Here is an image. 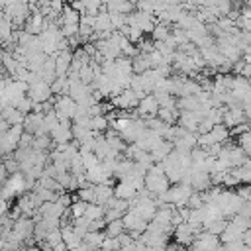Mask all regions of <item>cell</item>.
I'll list each match as a JSON object with an SVG mask.
<instances>
[{
	"label": "cell",
	"instance_id": "cell-19",
	"mask_svg": "<svg viewBox=\"0 0 251 251\" xmlns=\"http://www.w3.org/2000/svg\"><path fill=\"white\" fill-rule=\"evenodd\" d=\"M110 124H108V118H106V114H98V116H90V122H88V127L92 129V131H104L106 127H108Z\"/></svg>",
	"mask_w": 251,
	"mask_h": 251
},
{
	"label": "cell",
	"instance_id": "cell-25",
	"mask_svg": "<svg viewBox=\"0 0 251 251\" xmlns=\"http://www.w3.org/2000/svg\"><path fill=\"white\" fill-rule=\"evenodd\" d=\"M80 159H82L84 169H90V167H94V165L100 163V159L94 155V151H84V153H80Z\"/></svg>",
	"mask_w": 251,
	"mask_h": 251
},
{
	"label": "cell",
	"instance_id": "cell-32",
	"mask_svg": "<svg viewBox=\"0 0 251 251\" xmlns=\"http://www.w3.org/2000/svg\"><path fill=\"white\" fill-rule=\"evenodd\" d=\"M31 141H33V135L27 131H22L18 139V147H31Z\"/></svg>",
	"mask_w": 251,
	"mask_h": 251
},
{
	"label": "cell",
	"instance_id": "cell-6",
	"mask_svg": "<svg viewBox=\"0 0 251 251\" xmlns=\"http://www.w3.org/2000/svg\"><path fill=\"white\" fill-rule=\"evenodd\" d=\"M122 224H124L126 229H135V231H139V233L147 227V220H143V218L135 212V208H131V206L122 214Z\"/></svg>",
	"mask_w": 251,
	"mask_h": 251
},
{
	"label": "cell",
	"instance_id": "cell-2",
	"mask_svg": "<svg viewBox=\"0 0 251 251\" xmlns=\"http://www.w3.org/2000/svg\"><path fill=\"white\" fill-rule=\"evenodd\" d=\"M137 102H139V98L133 94V90H131L129 86L124 88V90H120L116 96L110 98V104H112L114 108H122V110H131V108L137 106Z\"/></svg>",
	"mask_w": 251,
	"mask_h": 251
},
{
	"label": "cell",
	"instance_id": "cell-29",
	"mask_svg": "<svg viewBox=\"0 0 251 251\" xmlns=\"http://www.w3.org/2000/svg\"><path fill=\"white\" fill-rule=\"evenodd\" d=\"M143 35H145V33H143V31H141L137 25H127V35H126V37H127L131 43H137V41H139Z\"/></svg>",
	"mask_w": 251,
	"mask_h": 251
},
{
	"label": "cell",
	"instance_id": "cell-36",
	"mask_svg": "<svg viewBox=\"0 0 251 251\" xmlns=\"http://www.w3.org/2000/svg\"><path fill=\"white\" fill-rule=\"evenodd\" d=\"M8 175H10V173L6 171V167H4V163L0 161V184H2V182H4L6 178H8Z\"/></svg>",
	"mask_w": 251,
	"mask_h": 251
},
{
	"label": "cell",
	"instance_id": "cell-24",
	"mask_svg": "<svg viewBox=\"0 0 251 251\" xmlns=\"http://www.w3.org/2000/svg\"><path fill=\"white\" fill-rule=\"evenodd\" d=\"M78 80L84 82V84H90V82L94 80V71H92V67H90L88 63L78 69Z\"/></svg>",
	"mask_w": 251,
	"mask_h": 251
},
{
	"label": "cell",
	"instance_id": "cell-27",
	"mask_svg": "<svg viewBox=\"0 0 251 251\" xmlns=\"http://www.w3.org/2000/svg\"><path fill=\"white\" fill-rule=\"evenodd\" d=\"M110 24H112L114 29H120L126 24V14H122V12H110Z\"/></svg>",
	"mask_w": 251,
	"mask_h": 251
},
{
	"label": "cell",
	"instance_id": "cell-35",
	"mask_svg": "<svg viewBox=\"0 0 251 251\" xmlns=\"http://www.w3.org/2000/svg\"><path fill=\"white\" fill-rule=\"evenodd\" d=\"M69 4H71V8H75L78 14H82V12H84V2H82V0H71Z\"/></svg>",
	"mask_w": 251,
	"mask_h": 251
},
{
	"label": "cell",
	"instance_id": "cell-14",
	"mask_svg": "<svg viewBox=\"0 0 251 251\" xmlns=\"http://www.w3.org/2000/svg\"><path fill=\"white\" fill-rule=\"evenodd\" d=\"M112 190H114V196H118V198H126V200L133 198L135 192H137V190H135L129 182H126V180H118V184L112 186Z\"/></svg>",
	"mask_w": 251,
	"mask_h": 251
},
{
	"label": "cell",
	"instance_id": "cell-28",
	"mask_svg": "<svg viewBox=\"0 0 251 251\" xmlns=\"http://www.w3.org/2000/svg\"><path fill=\"white\" fill-rule=\"evenodd\" d=\"M235 194L241 198V200H251V188H249V182H239L235 186Z\"/></svg>",
	"mask_w": 251,
	"mask_h": 251
},
{
	"label": "cell",
	"instance_id": "cell-20",
	"mask_svg": "<svg viewBox=\"0 0 251 251\" xmlns=\"http://www.w3.org/2000/svg\"><path fill=\"white\" fill-rule=\"evenodd\" d=\"M88 220H96V218H102L104 216V206L102 204H96V202H88L86 208H84V214Z\"/></svg>",
	"mask_w": 251,
	"mask_h": 251
},
{
	"label": "cell",
	"instance_id": "cell-10",
	"mask_svg": "<svg viewBox=\"0 0 251 251\" xmlns=\"http://www.w3.org/2000/svg\"><path fill=\"white\" fill-rule=\"evenodd\" d=\"M84 178H86L88 182H92V184H96V182H110V184H112V176H108V175L104 173V169H102L100 163L94 165V167H90V169H86V171H84Z\"/></svg>",
	"mask_w": 251,
	"mask_h": 251
},
{
	"label": "cell",
	"instance_id": "cell-11",
	"mask_svg": "<svg viewBox=\"0 0 251 251\" xmlns=\"http://www.w3.org/2000/svg\"><path fill=\"white\" fill-rule=\"evenodd\" d=\"M112 194H114V190H112V184L110 182H96L94 184V202L96 204H102L104 206V202Z\"/></svg>",
	"mask_w": 251,
	"mask_h": 251
},
{
	"label": "cell",
	"instance_id": "cell-12",
	"mask_svg": "<svg viewBox=\"0 0 251 251\" xmlns=\"http://www.w3.org/2000/svg\"><path fill=\"white\" fill-rule=\"evenodd\" d=\"M0 112H2V118H4L10 126H14V124H22V122H24V116H25V114H22L18 108H14V106H10V104L2 106Z\"/></svg>",
	"mask_w": 251,
	"mask_h": 251
},
{
	"label": "cell",
	"instance_id": "cell-23",
	"mask_svg": "<svg viewBox=\"0 0 251 251\" xmlns=\"http://www.w3.org/2000/svg\"><path fill=\"white\" fill-rule=\"evenodd\" d=\"M86 204H88V202H84V200H73V202L69 204V208H67L69 214H71V218H78V216H82Z\"/></svg>",
	"mask_w": 251,
	"mask_h": 251
},
{
	"label": "cell",
	"instance_id": "cell-38",
	"mask_svg": "<svg viewBox=\"0 0 251 251\" xmlns=\"http://www.w3.org/2000/svg\"><path fill=\"white\" fill-rule=\"evenodd\" d=\"M63 2H65V4H67V2H71V0H63Z\"/></svg>",
	"mask_w": 251,
	"mask_h": 251
},
{
	"label": "cell",
	"instance_id": "cell-37",
	"mask_svg": "<svg viewBox=\"0 0 251 251\" xmlns=\"http://www.w3.org/2000/svg\"><path fill=\"white\" fill-rule=\"evenodd\" d=\"M239 75H241V76H245V78H249V75H251V63H245Z\"/></svg>",
	"mask_w": 251,
	"mask_h": 251
},
{
	"label": "cell",
	"instance_id": "cell-17",
	"mask_svg": "<svg viewBox=\"0 0 251 251\" xmlns=\"http://www.w3.org/2000/svg\"><path fill=\"white\" fill-rule=\"evenodd\" d=\"M122 231H126V227H124V224H122V218L108 220L106 226H104V233L110 235V237H116V235H120Z\"/></svg>",
	"mask_w": 251,
	"mask_h": 251
},
{
	"label": "cell",
	"instance_id": "cell-9",
	"mask_svg": "<svg viewBox=\"0 0 251 251\" xmlns=\"http://www.w3.org/2000/svg\"><path fill=\"white\" fill-rule=\"evenodd\" d=\"M71 61H73V51L71 49H63V51H57L55 55V73L57 75H65L71 67Z\"/></svg>",
	"mask_w": 251,
	"mask_h": 251
},
{
	"label": "cell",
	"instance_id": "cell-7",
	"mask_svg": "<svg viewBox=\"0 0 251 251\" xmlns=\"http://www.w3.org/2000/svg\"><path fill=\"white\" fill-rule=\"evenodd\" d=\"M157 108H159L157 98L151 92H147L145 96L139 98V102L135 106V112L139 114V118H145V116H155L157 114Z\"/></svg>",
	"mask_w": 251,
	"mask_h": 251
},
{
	"label": "cell",
	"instance_id": "cell-3",
	"mask_svg": "<svg viewBox=\"0 0 251 251\" xmlns=\"http://www.w3.org/2000/svg\"><path fill=\"white\" fill-rule=\"evenodd\" d=\"M71 124L73 120L65 118V120H59V124L49 131V137H51V143H69L73 139V133H71Z\"/></svg>",
	"mask_w": 251,
	"mask_h": 251
},
{
	"label": "cell",
	"instance_id": "cell-21",
	"mask_svg": "<svg viewBox=\"0 0 251 251\" xmlns=\"http://www.w3.org/2000/svg\"><path fill=\"white\" fill-rule=\"evenodd\" d=\"M226 224H227V218H216V220H212L210 224H206L204 229L210 231V233H214V235H220V233L224 231Z\"/></svg>",
	"mask_w": 251,
	"mask_h": 251
},
{
	"label": "cell",
	"instance_id": "cell-1",
	"mask_svg": "<svg viewBox=\"0 0 251 251\" xmlns=\"http://www.w3.org/2000/svg\"><path fill=\"white\" fill-rule=\"evenodd\" d=\"M143 186H145L151 194H161V192H165V190L171 186V182H169V178H167L165 173H159V175H155V173H145V176H143ZM151 198H153V196H151Z\"/></svg>",
	"mask_w": 251,
	"mask_h": 251
},
{
	"label": "cell",
	"instance_id": "cell-22",
	"mask_svg": "<svg viewBox=\"0 0 251 251\" xmlns=\"http://www.w3.org/2000/svg\"><path fill=\"white\" fill-rule=\"evenodd\" d=\"M235 145H239L243 149V153L249 155L251 153V133L249 131H243V133L235 135Z\"/></svg>",
	"mask_w": 251,
	"mask_h": 251
},
{
	"label": "cell",
	"instance_id": "cell-18",
	"mask_svg": "<svg viewBox=\"0 0 251 251\" xmlns=\"http://www.w3.org/2000/svg\"><path fill=\"white\" fill-rule=\"evenodd\" d=\"M104 235H106V233H104L102 229L86 231V233H84V237H82V241H86V245H88L90 249H96V247H100V243H102Z\"/></svg>",
	"mask_w": 251,
	"mask_h": 251
},
{
	"label": "cell",
	"instance_id": "cell-30",
	"mask_svg": "<svg viewBox=\"0 0 251 251\" xmlns=\"http://www.w3.org/2000/svg\"><path fill=\"white\" fill-rule=\"evenodd\" d=\"M147 57H149V67H151V69H155L157 65H161V63H163V53H161L159 49L149 51V53H147Z\"/></svg>",
	"mask_w": 251,
	"mask_h": 251
},
{
	"label": "cell",
	"instance_id": "cell-8",
	"mask_svg": "<svg viewBox=\"0 0 251 251\" xmlns=\"http://www.w3.org/2000/svg\"><path fill=\"white\" fill-rule=\"evenodd\" d=\"M171 235H173L175 241L180 243L182 247H188V245L192 243V239H194V233H192V229H190V226H188L186 222L176 224V226L173 227V233H171Z\"/></svg>",
	"mask_w": 251,
	"mask_h": 251
},
{
	"label": "cell",
	"instance_id": "cell-34",
	"mask_svg": "<svg viewBox=\"0 0 251 251\" xmlns=\"http://www.w3.org/2000/svg\"><path fill=\"white\" fill-rule=\"evenodd\" d=\"M104 226H106V220H104V218H96V220H90V222H88V231L104 229Z\"/></svg>",
	"mask_w": 251,
	"mask_h": 251
},
{
	"label": "cell",
	"instance_id": "cell-4",
	"mask_svg": "<svg viewBox=\"0 0 251 251\" xmlns=\"http://www.w3.org/2000/svg\"><path fill=\"white\" fill-rule=\"evenodd\" d=\"M25 94L31 98V102H45L53 92H51V88H49V82H45V80L37 78V80L29 82V86H27Z\"/></svg>",
	"mask_w": 251,
	"mask_h": 251
},
{
	"label": "cell",
	"instance_id": "cell-5",
	"mask_svg": "<svg viewBox=\"0 0 251 251\" xmlns=\"http://www.w3.org/2000/svg\"><path fill=\"white\" fill-rule=\"evenodd\" d=\"M163 137L155 131V129H149V127H143L139 133H137V137H135V145L139 147V149H145V151H151L159 141H161Z\"/></svg>",
	"mask_w": 251,
	"mask_h": 251
},
{
	"label": "cell",
	"instance_id": "cell-39",
	"mask_svg": "<svg viewBox=\"0 0 251 251\" xmlns=\"http://www.w3.org/2000/svg\"><path fill=\"white\" fill-rule=\"evenodd\" d=\"M0 45H2V39H0Z\"/></svg>",
	"mask_w": 251,
	"mask_h": 251
},
{
	"label": "cell",
	"instance_id": "cell-15",
	"mask_svg": "<svg viewBox=\"0 0 251 251\" xmlns=\"http://www.w3.org/2000/svg\"><path fill=\"white\" fill-rule=\"evenodd\" d=\"M147 69H149V57H147V53L137 51V53L131 57V71H133V73H143V71H147Z\"/></svg>",
	"mask_w": 251,
	"mask_h": 251
},
{
	"label": "cell",
	"instance_id": "cell-26",
	"mask_svg": "<svg viewBox=\"0 0 251 251\" xmlns=\"http://www.w3.org/2000/svg\"><path fill=\"white\" fill-rule=\"evenodd\" d=\"M31 106H33V102H31V98L25 94V96H22V98L16 102L14 108H18L22 114H27V112H31Z\"/></svg>",
	"mask_w": 251,
	"mask_h": 251
},
{
	"label": "cell",
	"instance_id": "cell-33",
	"mask_svg": "<svg viewBox=\"0 0 251 251\" xmlns=\"http://www.w3.org/2000/svg\"><path fill=\"white\" fill-rule=\"evenodd\" d=\"M216 8H218L220 16H226V14L231 10V0H218V2H216Z\"/></svg>",
	"mask_w": 251,
	"mask_h": 251
},
{
	"label": "cell",
	"instance_id": "cell-13",
	"mask_svg": "<svg viewBox=\"0 0 251 251\" xmlns=\"http://www.w3.org/2000/svg\"><path fill=\"white\" fill-rule=\"evenodd\" d=\"M171 151H173V141H169V139H161L149 153H151L153 161H163Z\"/></svg>",
	"mask_w": 251,
	"mask_h": 251
},
{
	"label": "cell",
	"instance_id": "cell-16",
	"mask_svg": "<svg viewBox=\"0 0 251 251\" xmlns=\"http://www.w3.org/2000/svg\"><path fill=\"white\" fill-rule=\"evenodd\" d=\"M210 135H212V139H214L216 143H222V141H226V139L229 137V129L220 122V124H214V126L210 127Z\"/></svg>",
	"mask_w": 251,
	"mask_h": 251
},
{
	"label": "cell",
	"instance_id": "cell-31",
	"mask_svg": "<svg viewBox=\"0 0 251 251\" xmlns=\"http://www.w3.org/2000/svg\"><path fill=\"white\" fill-rule=\"evenodd\" d=\"M59 31L63 33V37H71L78 31V24H63V25H59Z\"/></svg>",
	"mask_w": 251,
	"mask_h": 251
}]
</instances>
